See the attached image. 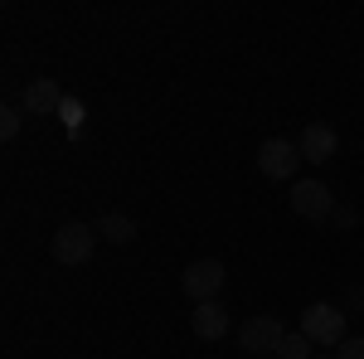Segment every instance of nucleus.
Here are the masks:
<instances>
[{
  "mask_svg": "<svg viewBox=\"0 0 364 359\" xmlns=\"http://www.w3.org/2000/svg\"><path fill=\"white\" fill-rule=\"evenodd\" d=\"M92 248H97V228H87L78 219L54 228V262H63V267H83L92 257Z\"/></svg>",
  "mask_w": 364,
  "mask_h": 359,
  "instance_id": "1",
  "label": "nucleus"
},
{
  "mask_svg": "<svg viewBox=\"0 0 364 359\" xmlns=\"http://www.w3.org/2000/svg\"><path fill=\"white\" fill-rule=\"evenodd\" d=\"M224 262H219V257H199V262H190V267H185V272H180V291H185V296H190V301H214V296H219V291H224Z\"/></svg>",
  "mask_w": 364,
  "mask_h": 359,
  "instance_id": "2",
  "label": "nucleus"
},
{
  "mask_svg": "<svg viewBox=\"0 0 364 359\" xmlns=\"http://www.w3.org/2000/svg\"><path fill=\"white\" fill-rule=\"evenodd\" d=\"M301 335H311L316 345H331L340 350V340H345V311L331 301H316L301 311Z\"/></svg>",
  "mask_w": 364,
  "mask_h": 359,
  "instance_id": "3",
  "label": "nucleus"
},
{
  "mask_svg": "<svg viewBox=\"0 0 364 359\" xmlns=\"http://www.w3.org/2000/svg\"><path fill=\"white\" fill-rule=\"evenodd\" d=\"M257 170H262L267 180H291V175L301 170V146L287 141V136H267L262 151H257Z\"/></svg>",
  "mask_w": 364,
  "mask_h": 359,
  "instance_id": "4",
  "label": "nucleus"
},
{
  "mask_svg": "<svg viewBox=\"0 0 364 359\" xmlns=\"http://www.w3.org/2000/svg\"><path fill=\"white\" fill-rule=\"evenodd\" d=\"M291 209H296L306 223H331V214H336V194L326 190L321 180H301V185H291Z\"/></svg>",
  "mask_w": 364,
  "mask_h": 359,
  "instance_id": "5",
  "label": "nucleus"
},
{
  "mask_svg": "<svg viewBox=\"0 0 364 359\" xmlns=\"http://www.w3.org/2000/svg\"><path fill=\"white\" fill-rule=\"evenodd\" d=\"M282 340H287V331H282L277 316H252V321L238 326V345H243L248 355H277Z\"/></svg>",
  "mask_w": 364,
  "mask_h": 359,
  "instance_id": "6",
  "label": "nucleus"
},
{
  "mask_svg": "<svg viewBox=\"0 0 364 359\" xmlns=\"http://www.w3.org/2000/svg\"><path fill=\"white\" fill-rule=\"evenodd\" d=\"M296 146H301V161H311V166H326V161L340 151V136H336V127H331V122H311Z\"/></svg>",
  "mask_w": 364,
  "mask_h": 359,
  "instance_id": "7",
  "label": "nucleus"
},
{
  "mask_svg": "<svg viewBox=\"0 0 364 359\" xmlns=\"http://www.w3.org/2000/svg\"><path fill=\"white\" fill-rule=\"evenodd\" d=\"M190 331H195L199 340H224L228 335V311L219 301H199L195 311H190Z\"/></svg>",
  "mask_w": 364,
  "mask_h": 359,
  "instance_id": "8",
  "label": "nucleus"
},
{
  "mask_svg": "<svg viewBox=\"0 0 364 359\" xmlns=\"http://www.w3.org/2000/svg\"><path fill=\"white\" fill-rule=\"evenodd\" d=\"M63 107V92H58L54 78H34V83L25 87V112L29 117H49V112Z\"/></svg>",
  "mask_w": 364,
  "mask_h": 359,
  "instance_id": "9",
  "label": "nucleus"
},
{
  "mask_svg": "<svg viewBox=\"0 0 364 359\" xmlns=\"http://www.w3.org/2000/svg\"><path fill=\"white\" fill-rule=\"evenodd\" d=\"M92 228H97V238H107V243H117V248L136 238V219H132V214H102Z\"/></svg>",
  "mask_w": 364,
  "mask_h": 359,
  "instance_id": "10",
  "label": "nucleus"
},
{
  "mask_svg": "<svg viewBox=\"0 0 364 359\" xmlns=\"http://www.w3.org/2000/svg\"><path fill=\"white\" fill-rule=\"evenodd\" d=\"M311 345H316V340L296 331V335H287V340H282V350L272 359H316V355H311Z\"/></svg>",
  "mask_w": 364,
  "mask_h": 359,
  "instance_id": "11",
  "label": "nucleus"
},
{
  "mask_svg": "<svg viewBox=\"0 0 364 359\" xmlns=\"http://www.w3.org/2000/svg\"><path fill=\"white\" fill-rule=\"evenodd\" d=\"M20 122H25V117H20L15 107H0V136L15 141V136H20Z\"/></svg>",
  "mask_w": 364,
  "mask_h": 359,
  "instance_id": "12",
  "label": "nucleus"
},
{
  "mask_svg": "<svg viewBox=\"0 0 364 359\" xmlns=\"http://www.w3.org/2000/svg\"><path fill=\"white\" fill-rule=\"evenodd\" d=\"M58 117H63V122H68V127L78 132V127H83V102H78V97H63V107H58Z\"/></svg>",
  "mask_w": 364,
  "mask_h": 359,
  "instance_id": "13",
  "label": "nucleus"
},
{
  "mask_svg": "<svg viewBox=\"0 0 364 359\" xmlns=\"http://www.w3.org/2000/svg\"><path fill=\"white\" fill-rule=\"evenodd\" d=\"M360 223V214L350 209V204H336V214H331V228H355Z\"/></svg>",
  "mask_w": 364,
  "mask_h": 359,
  "instance_id": "14",
  "label": "nucleus"
},
{
  "mask_svg": "<svg viewBox=\"0 0 364 359\" xmlns=\"http://www.w3.org/2000/svg\"><path fill=\"white\" fill-rule=\"evenodd\" d=\"M336 359H364V340H340Z\"/></svg>",
  "mask_w": 364,
  "mask_h": 359,
  "instance_id": "15",
  "label": "nucleus"
},
{
  "mask_svg": "<svg viewBox=\"0 0 364 359\" xmlns=\"http://www.w3.org/2000/svg\"><path fill=\"white\" fill-rule=\"evenodd\" d=\"M316 359H336V355H316Z\"/></svg>",
  "mask_w": 364,
  "mask_h": 359,
  "instance_id": "16",
  "label": "nucleus"
}]
</instances>
